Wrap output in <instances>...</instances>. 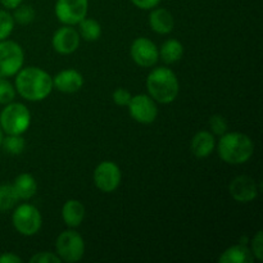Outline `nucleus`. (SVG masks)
<instances>
[{
  "label": "nucleus",
  "mask_w": 263,
  "mask_h": 263,
  "mask_svg": "<svg viewBox=\"0 0 263 263\" xmlns=\"http://www.w3.org/2000/svg\"><path fill=\"white\" fill-rule=\"evenodd\" d=\"M53 90V77L39 67H26L17 72L15 91L28 102H41Z\"/></svg>",
  "instance_id": "f257e3e1"
},
{
  "label": "nucleus",
  "mask_w": 263,
  "mask_h": 263,
  "mask_svg": "<svg viewBox=\"0 0 263 263\" xmlns=\"http://www.w3.org/2000/svg\"><path fill=\"white\" fill-rule=\"evenodd\" d=\"M220 158L229 164H241L251 159L254 144L248 135L241 133H225L217 144Z\"/></svg>",
  "instance_id": "f03ea898"
},
{
  "label": "nucleus",
  "mask_w": 263,
  "mask_h": 263,
  "mask_svg": "<svg viewBox=\"0 0 263 263\" xmlns=\"http://www.w3.org/2000/svg\"><path fill=\"white\" fill-rule=\"evenodd\" d=\"M146 90L156 102L161 104L172 103L179 95L180 84L177 76L171 68H154L146 79Z\"/></svg>",
  "instance_id": "7ed1b4c3"
},
{
  "label": "nucleus",
  "mask_w": 263,
  "mask_h": 263,
  "mask_svg": "<svg viewBox=\"0 0 263 263\" xmlns=\"http://www.w3.org/2000/svg\"><path fill=\"white\" fill-rule=\"evenodd\" d=\"M31 125V113L22 103H8L0 113V127L7 135H22Z\"/></svg>",
  "instance_id": "20e7f679"
},
{
  "label": "nucleus",
  "mask_w": 263,
  "mask_h": 263,
  "mask_svg": "<svg viewBox=\"0 0 263 263\" xmlns=\"http://www.w3.org/2000/svg\"><path fill=\"white\" fill-rule=\"evenodd\" d=\"M55 249L62 262L73 263L84 257L85 241L77 231L64 230L57 238Z\"/></svg>",
  "instance_id": "39448f33"
},
{
  "label": "nucleus",
  "mask_w": 263,
  "mask_h": 263,
  "mask_svg": "<svg viewBox=\"0 0 263 263\" xmlns=\"http://www.w3.org/2000/svg\"><path fill=\"white\" fill-rule=\"evenodd\" d=\"M12 222L15 230L25 236H32L40 231L43 217L37 208L28 203L18 205L12 215Z\"/></svg>",
  "instance_id": "423d86ee"
},
{
  "label": "nucleus",
  "mask_w": 263,
  "mask_h": 263,
  "mask_svg": "<svg viewBox=\"0 0 263 263\" xmlns=\"http://www.w3.org/2000/svg\"><path fill=\"white\" fill-rule=\"evenodd\" d=\"M25 53L20 44L12 40L0 41V77H12L23 67Z\"/></svg>",
  "instance_id": "0eeeda50"
},
{
  "label": "nucleus",
  "mask_w": 263,
  "mask_h": 263,
  "mask_svg": "<svg viewBox=\"0 0 263 263\" xmlns=\"http://www.w3.org/2000/svg\"><path fill=\"white\" fill-rule=\"evenodd\" d=\"M89 0H57L55 12L57 18L63 25H79L87 15Z\"/></svg>",
  "instance_id": "6e6552de"
},
{
  "label": "nucleus",
  "mask_w": 263,
  "mask_h": 263,
  "mask_svg": "<svg viewBox=\"0 0 263 263\" xmlns=\"http://www.w3.org/2000/svg\"><path fill=\"white\" fill-rule=\"evenodd\" d=\"M127 107L131 117L136 122L143 123V125L153 123L158 116V107L156 104V100L151 95H135V97L131 98Z\"/></svg>",
  "instance_id": "1a4fd4ad"
},
{
  "label": "nucleus",
  "mask_w": 263,
  "mask_h": 263,
  "mask_svg": "<svg viewBox=\"0 0 263 263\" xmlns=\"http://www.w3.org/2000/svg\"><path fill=\"white\" fill-rule=\"evenodd\" d=\"M121 170L115 162L104 161L94 171V184L100 192L112 193L121 184Z\"/></svg>",
  "instance_id": "9d476101"
},
{
  "label": "nucleus",
  "mask_w": 263,
  "mask_h": 263,
  "mask_svg": "<svg viewBox=\"0 0 263 263\" xmlns=\"http://www.w3.org/2000/svg\"><path fill=\"white\" fill-rule=\"evenodd\" d=\"M130 54L133 61L144 68L153 67L159 59V49L148 37L135 39L131 44Z\"/></svg>",
  "instance_id": "9b49d317"
},
{
  "label": "nucleus",
  "mask_w": 263,
  "mask_h": 263,
  "mask_svg": "<svg viewBox=\"0 0 263 263\" xmlns=\"http://www.w3.org/2000/svg\"><path fill=\"white\" fill-rule=\"evenodd\" d=\"M51 44H53V48L57 53L63 54V55L74 53L80 45L79 31L67 25L64 27L58 28L54 32Z\"/></svg>",
  "instance_id": "f8f14e48"
},
{
  "label": "nucleus",
  "mask_w": 263,
  "mask_h": 263,
  "mask_svg": "<svg viewBox=\"0 0 263 263\" xmlns=\"http://www.w3.org/2000/svg\"><path fill=\"white\" fill-rule=\"evenodd\" d=\"M229 192H230L231 197L236 202L248 203L258 197L259 190L254 179H252L251 176L241 175V176L235 177L230 182V185H229Z\"/></svg>",
  "instance_id": "ddd939ff"
},
{
  "label": "nucleus",
  "mask_w": 263,
  "mask_h": 263,
  "mask_svg": "<svg viewBox=\"0 0 263 263\" xmlns=\"http://www.w3.org/2000/svg\"><path fill=\"white\" fill-rule=\"evenodd\" d=\"M84 86V77L79 71L67 68L53 77V87L64 94H73Z\"/></svg>",
  "instance_id": "4468645a"
},
{
  "label": "nucleus",
  "mask_w": 263,
  "mask_h": 263,
  "mask_svg": "<svg viewBox=\"0 0 263 263\" xmlns=\"http://www.w3.org/2000/svg\"><path fill=\"white\" fill-rule=\"evenodd\" d=\"M149 25L154 32L167 35L174 30V15L164 8H153L149 14Z\"/></svg>",
  "instance_id": "2eb2a0df"
},
{
  "label": "nucleus",
  "mask_w": 263,
  "mask_h": 263,
  "mask_svg": "<svg viewBox=\"0 0 263 263\" xmlns=\"http://www.w3.org/2000/svg\"><path fill=\"white\" fill-rule=\"evenodd\" d=\"M216 145L215 136L210 131H199L193 138L190 149L197 158H205L213 152Z\"/></svg>",
  "instance_id": "dca6fc26"
},
{
  "label": "nucleus",
  "mask_w": 263,
  "mask_h": 263,
  "mask_svg": "<svg viewBox=\"0 0 263 263\" xmlns=\"http://www.w3.org/2000/svg\"><path fill=\"white\" fill-rule=\"evenodd\" d=\"M62 217L68 228H77L85 218V205L77 199H69L62 208Z\"/></svg>",
  "instance_id": "f3484780"
},
{
  "label": "nucleus",
  "mask_w": 263,
  "mask_h": 263,
  "mask_svg": "<svg viewBox=\"0 0 263 263\" xmlns=\"http://www.w3.org/2000/svg\"><path fill=\"white\" fill-rule=\"evenodd\" d=\"M15 194L20 200H28L37 192V182L30 174H21L14 179L12 184Z\"/></svg>",
  "instance_id": "a211bd4d"
},
{
  "label": "nucleus",
  "mask_w": 263,
  "mask_h": 263,
  "mask_svg": "<svg viewBox=\"0 0 263 263\" xmlns=\"http://www.w3.org/2000/svg\"><path fill=\"white\" fill-rule=\"evenodd\" d=\"M253 261L254 256L252 251L243 244L230 247L218 258L220 263H252Z\"/></svg>",
  "instance_id": "6ab92c4d"
},
{
  "label": "nucleus",
  "mask_w": 263,
  "mask_h": 263,
  "mask_svg": "<svg viewBox=\"0 0 263 263\" xmlns=\"http://www.w3.org/2000/svg\"><path fill=\"white\" fill-rule=\"evenodd\" d=\"M182 54H184V46L176 39H168V40L164 41L161 46V50H159L162 61L170 64L180 61Z\"/></svg>",
  "instance_id": "aec40b11"
},
{
  "label": "nucleus",
  "mask_w": 263,
  "mask_h": 263,
  "mask_svg": "<svg viewBox=\"0 0 263 263\" xmlns=\"http://www.w3.org/2000/svg\"><path fill=\"white\" fill-rule=\"evenodd\" d=\"M80 27V37L86 41H97L102 35V26L98 21L92 18L85 17L81 22L79 23Z\"/></svg>",
  "instance_id": "412c9836"
},
{
  "label": "nucleus",
  "mask_w": 263,
  "mask_h": 263,
  "mask_svg": "<svg viewBox=\"0 0 263 263\" xmlns=\"http://www.w3.org/2000/svg\"><path fill=\"white\" fill-rule=\"evenodd\" d=\"M18 197L12 184L0 185V212H8L13 210L18 203Z\"/></svg>",
  "instance_id": "4be33fe9"
},
{
  "label": "nucleus",
  "mask_w": 263,
  "mask_h": 263,
  "mask_svg": "<svg viewBox=\"0 0 263 263\" xmlns=\"http://www.w3.org/2000/svg\"><path fill=\"white\" fill-rule=\"evenodd\" d=\"M2 148L4 149L5 153L20 156L25 151L26 141L22 135H8L7 138H3Z\"/></svg>",
  "instance_id": "5701e85b"
},
{
  "label": "nucleus",
  "mask_w": 263,
  "mask_h": 263,
  "mask_svg": "<svg viewBox=\"0 0 263 263\" xmlns=\"http://www.w3.org/2000/svg\"><path fill=\"white\" fill-rule=\"evenodd\" d=\"M14 13H13V20L17 22L18 25H30L36 17V12L30 4H20L17 8H14Z\"/></svg>",
  "instance_id": "b1692460"
},
{
  "label": "nucleus",
  "mask_w": 263,
  "mask_h": 263,
  "mask_svg": "<svg viewBox=\"0 0 263 263\" xmlns=\"http://www.w3.org/2000/svg\"><path fill=\"white\" fill-rule=\"evenodd\" d=\"M14 20L8 10L0 9V41L9 37L14 28Z\"/></svg>",
  "instance_id": "393cba45"
},
{
  "label": "nucleus",
  "mask_w": 263,
  "mask_h": 263,
  "mask_svg": "<svg viewBox=\"0 0 263 263\" xmlns=\"http://www.w3.org/2000/svg\"><path fill=\"white\" fill-rule=\"evenodd\" d=\"M15 98V87L7 80V77H0V104L12 103Z\"/></svg>",
  "instance_id": "a878e982"
},
{
  "label": "nucleus",
  "mask_w": 263,
  "mask_h": 263,
  "mask_svg": "<svg viewBox=\"0 0 263 263\" xmlns=\"http://www.w3.org/2000/svg\"><path fill=\"white\" fill-rule=\"evenodd\" d=\"M210 128L216 135H223L228 131V121L220 115H215L210 118Z\"/></svg>",
  "instance_id": "bb28decb"
},
{
  "label": "nucleus",
  "mask_w": 263,
  "mask_h": 263,
  "mask_svg": "<svg viewBox=\"0 0 263 263\" xmlns=\"http://www.w3.org/2000/svg\"><path fill=\"white\" fill-rule=\"evenodd\" d=\"M251 251L253 253L254 258L262 261L263 259V238H262V231H257L256 235L253 236L251 241Z\"/></svg>",
  "instance_id": "cd10ccee"
},
{
  "label": "nucleus",
  "mask_w": 263,
  "mask_h": 263,
  "mask_svg": "<svg viewBox=\"0 0 263 263\" xmlns=\"http://www.w3.org/2000/svg\"><path fill=\"white\" fill-rule=\"evenodd\" d=\"M131 98H133V95L125 87H118L113 92V102L117 105H120V107H127Z\"/></svg>",
  "instance_id": "c85d7f7f"
},
{
  "label": "nucleus",
  "mask_w": 263,
  "mask_h": 263,
  "mask_svg": "<svg viewBox=\"0 0 263 263\" xmlns=\"http://www.w3.org/2000/svg\"><path fill=\"white\" fill-rule=\"evenodd\" d=\"M31 263H61V258L53 252H40L31 257Z\"/></svg>",
  "instance_id": "c756f323"
},
{
  "label": "nucleus",
  "mask_w": 263,
  "mask_h": 263,
  "mask_svg": "<svg viewBox=\"0 0 263 263\" xmlns=\"http://www.w3.org/2000/svg\"><path fill=\"white\" fill-rule=\"evenodd\" d=\"M135 7H138L139 9H144V10H151L153 8H156L157 5L161 3V0H131Z\"/></svg>",
  "instance_id": "7c9ffc66"
},
{
  "label": "nucleus",
  "mask_w": 263,
  "mask_h": 263,
  "mask_svg": "<svg viewBox=\"0 0 263 263\" xmlns=\"http://www.w3.org/2000/svg\"><path fill=\"white\" fill-rule=\"evenodd\" d=\"M0 263H22V258L14 253H3L0 256Z\"/></svg>",
  "instance_id": "2f4dec72"
},
{
  "label": "nucleus",
  "mask_w": 263,
  "mask_h": 263,
  "mask_svg": "<svg viewBox=\"0 0 263 263\" xmlns=\"http://www.w3.org/2000/svg\"><path fill=\"white\" fill-rule=\"evenodd\" d=\"M23 0H0V4L5 8V9H14L18 5L22 4Z\"/></svg>",
  "instance_id": "473e14b6"
},
{
  "label": "nucleus",
  "mask_w": 263,
  "mask_h": 263,
  "mask_svg": "<svg viewBox=\"0 0 263 263\" xmlns=\"http://www.w3.org/2000/svg\"><path fill=\"white\" fill-rule=\"evenodd\" d=\"M3 138H4V133H3L2 127H0V148H2V141H3Z\"/></svg>",
  "instance_id": "72a5a7b5"
}]
</instances>
